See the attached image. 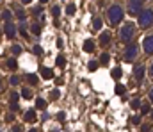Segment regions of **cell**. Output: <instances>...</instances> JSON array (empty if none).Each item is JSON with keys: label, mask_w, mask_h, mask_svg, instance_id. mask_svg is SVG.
Returning <instances> with one entry per match:
<instances>
[{"label": "cell", "mask_w": 153, "mask_h": 132, "mask_svg": "<svg viewBox=\"0 0 153 132\" xmlns=\"http://www.w3.org/2000/svg\"><path fill=\"white\" fill-rule=\"evenodd\" d=\"M125 16H126V9H125L123 4H119V2L109 4V7H107V11H105V20H107V23H109L112 29L119 27V25L125 22Z\"/></svg>", "instance_id": "6da1fadb"}, {"label": "cell", "mask_w": 153, "mask_h": 132, "mask_svg": "<svg viewBox=\"0 0 153 132\" xmlns=\"http://www.w3.org/2000/svg\"><path fill=\"white\" fill-rule=\"evenodd\" d=\"M137 34H139V27H137V23H134V22H123V23L117 27V41L121 45L135 41Z\"/></svg>", "instance_id": "7a4b0ae2"}, {"label": "cell", "mask_w": 153, "mask_h": 132, "mask_svg": "<svg viewBox=\"0 0 153 132\" xmlns=\"http://www.w3.org/2000/svg\"><path fill=\"white\" fill-rule=\"evenodd\" d=\"M137 27L139 29H143V31H148V29H152L153 27V7H144L137 16Z\"/></svg>", "instance_id": "3957f363"}, {"label": "cell", "mask_w": 153, "mask_h": 132, "mask_svg": "<svg viewBox=\"0 0 153 132\" xmlns=\"http://www.w3.org/2000/svg\"><path fill=\"white\" fill-rule=\"evenodd\" d=\"M139 54H141V46L135 43V41L126 43L125 48H123V61L125 63H134V61H137Z\"/></svg>", "instance_id": "277c9868"}, {"label": "cell", "mask_w": 153, "mask_h": 132, "mask_svg": "<svg viewBox=\"0 0 153 132\" xmlns=\"http://www.w3.org/2000/svg\"><path fill=\"white\" fill-rule=\"evenodd\" d=\"M144 7H146V0H126L125 4V9L130 16H137Z\"/></svg>", "instance_id": "5b68a950"}, {"label": "cell", "mask_w": 153, "mask_h": 132, "mask_svg": "<svg viewBox=\"0 0 153 132\" xmlns=\"http://www.w3.org/2000/svg\"><path fill=\"white\" fill-rule=\"evenodd\" d=\"M2 34H5V38L9 41H14L16 36H18V23H14V22H4Z\"/></svg>", "instance_id": "8992f818"}, {"label": "cell", "mask_w": 153, "mask_h": 132, "mask_svg": "<svg viewBox=\"0 0 153 132\" xmlns=\"http://www.w3.org/2000/svg\"><path fill=\"white\" fill-rule=\"evenodd\" d=\"M146 73H148V68H146L144 63H137V64L134 66V70H132V77H134V81H135L137 84H141V82L146 79Z\"/></svg>", "instance_id": "52a82bcc"}, {"label": "cell", "mask_w": 153, "mask_h": 132, "mask_svg": "<svg viewBox=\"0 0 153 132\" xmlns=\"http://www.w3.org/2000/svg\"><path fill=\"white\" fill-rule=\"evenodd\" d=\"M141 48H143L144 55L153 57V32L152 34H146V36L143 38V41H141Z\"/></svg>", "instance_id": "ba28073f"}, {"label": "cell", "mask_w": 153, "mask_h": 132, "mask_svg": "<svg viewBox=\"0 0 153 132\" xmlns=\"http://www.w3.org/2000/svg\"><path fill=\"white\" fill-rule=\"evenodd\" d=\"M112 41V32L111 31H102L100 32V38H98V45H100V48H107L109 45Z\"/></svg>", "instance_id": "9c48e42d"}, {"label": "cell", "mask_w": 153, "mask_h": 132, "mask_svg": "<svg viewBox=\"0 0 153 132\" xmlns=\"http://www.w3.org/2000/svg\"><path fill=\"white\" fill-rule=\"evenodd\" d=\"M13 13H14V20H18V22H25L27 20V11L23 9V4H14Z\"/></svg>", "instance_id": "30bf717a"}, {"label": "cell", "mask_w": 153, "mask_h": 132, "mask_svg": "<svg viewBox=\"0 0 153 132\" xmlns=\"http://www.w3.org/2000/svg\"><path fill=\"white\" fill-rule=\"evenodd\" d=\"M23 122H27V123H36V122H38V113H36V109H27V111L23 113Z\"/></svg>", "instance_id": "8fae6325"}, {"label": "cell", "mask_w": 153, "mask_h": 132, "mask_svg": "<svg viewBox=\"0 0 153 132\" xmlns=\"http://www.w3.org/2000/svg\"><path fill=\"white\" fill-rule=\"evenodd\" d=\"M91 29H93L94 32H100V31L103 29V18H100V16H94V18L91 20Z\"/></svg>", "instance_id": "7c38bea8"}, {"label": "cell", "mask_w": 153, "mask_h": 132, "mask_svg": "<svg viewBox=\"0 0 153 132\" xmlns=\"http://www.w3.org/2000/svg\"><path fill=\"white\" fill-rule=\"evenodd\" d=\"M18 34L25 40H29V25H27V20L25 22H18Z\"/></svg>", "instance_id": "4fadbf2b"}, {"label": "cell", "mask_w": 153, "mask_h": 132, "mask_svg": "<svg viewBox=\"0 0 153 132\" xmlns=\"http://www.w3.org/2000/svg\"><path fill=\"white\" fill-rule=\"evenodd\" d=\"M82 50L87 52V54H93V52L96 50V41H94V40H85V41L82 43Z\"/></svg>", "instance_id": "5bb4252c"}, {"label": "cell", "mask_w": 153, "mask_h": 132, "mask_svg": "<svg viewBox=\"0 0 153 132\" xmlns=\"http://www.w3.org/2000/svg\"><path fill=\"white\" fill-rule=\"evenodd\" d=\"M0 20H2V22H13V20H14L13 9H2V11H0Z\"/></svg>", "instance_id": "9a60e30c"}, {"label": "cell", "mask_w": 153, "mask_h": 132, "mask_svg": "<svg viewBox=\"0 0 153 132\" xmlns=\"http://www.w3.org/2000/svg\"><path fill=\"white\" fill-rule=\"evenodd\" d=\"M23 79H25V81H27V84H29V86H32V88L39 84V75H38V73H27Z\"/></svg>", "instance_id": "2e32d148"}, {"label": "cell", "mask_w": 153, "mask_h": 132, "mask_svg": "<svg viewBox=\"0 0 153 132\" xmlns=\"http://www.w3.org/2000/svg\"><path fill=\"white\" fill-rule=\"evenodd\" d=\"M5 68H7V70H11V72H16V68H18L16 55H11V57H7V59H5Z\"/></svg>", "instance_id": "e0dca14e"}, {"label": "cell", "mask_w": 153, "mask_h": 132, "mask_svg": "<svg viewBox=\"0 0 153 132\" xmlns=\"http://www.w3.org/2000/svg\"><path fill=\"white\" fill-rule=\"evenodd\" d=\"M139 111H141V114L144 116V114H150V111H152V102L150 100H144V102H141V107H139Z\"/></svg>", "instance_id": "ac0fdd59"}, {"label": "cell", "mask_w": 153, "mask_h": 132, "mask_svg": "<svg viewBox=\"0 0 153 132\" xmlns=\"http://www.w3.org/2000/svg\"><path fill=\"white\" fill-rule=\"evenodd\" d=\"M20 95H22L25 100H30V98L34 96V93H32V86H25V88H22Z\"/></svg>", "instance_id": "d6986e66"}, {"label": "cell", "mask_w": 153, "mask_h": 132, "mask_svg": "<svg viewBox=\"0 0 153 132\" xmlns=\"http://www.w3.org/2000/svg\"><path fill=\"white\" fill-rule=\"evenodd\" d=\"M41 13H43V5H41V4L36 5V7H30V9H29V14L34 16V20H38L39 16H41Z\"/></svg>", "instance_id": "ffe728a7"}, {"label": "cell", "mask_w": 153, "mask_h": 132, "mask_svg": "<svg viewBox=\"0 0 153 132\" xmlns=\"http://www.w3.org/2000/svg\"><path fill=\"white\" fill-rule=\"evenodd\" d=\"M50 13H52L53 20H59V16H61V13H62V7L55 4V5H52V7H50Z\"/></svg>", "instance_id": "44dd1931"}, {"label": "cell", "mask_w": 153, "mask_h": 132, "mask_svg": "<svg viewBox=\"0 0 153 132\" xmlns=\"http://www.w3.org/2000/svg\"><path fill=\"white\" fill-rule=\"evenodd\" d=\"M41 25H43L41 22H34V23L30 25V29H29V31H30L34 36H41Z\"/></svg>", "instance_id": "7402d4cb"}, {"label": "cell", "mask_w": 153, "mask_h": 132, "mask_svg": "<svg viewBox=\"0 0 153 132\" xmlns=\"http://www.w3.org/2000/svg\"><path fill=\"white\" fill-rule=\"evenodd\" d=\"M20 82H22V77H20V75H16V73H13V75L9 77V86H13V88H16V86H20Z\"/></svg>", "instance_id": "603a6c76"}, {"label": "cell", "mask_w": 153, "mask_h": 132, "mask_svg": "<svg viewBox=\"0 0 153 132\" xmlns=\"http://www.w3.org/2000/svg\"><path fill=\"white\" fill-rule=\"evenodd\" d=\"M41 75H43V79H53V72L50 70V68H46V66H41Z\"/></svg>", "instance_id": "cb8c5ba5"}, {"label": "cell", "mask_w": 153, "mask_h": 132, "mask_svg": "<svg viewBox=\"0 0 153 132\" xmlns=\"http://www.w3.org/2000/svg\"><path fill=\"white\" fill-rule=\"evenodd\" d=\"M36 109H38V111H45V109H46V100H45L43 96H38V98H36Z\"/></svg>", "instance_id": "d4e9b609"}, {"label": "cell", "mask_w": 153, "mask_h": 132, "mask_svg": "<svg viewBox=\"0 0 153 132\" xmlns=\"http://www.w3.org/2000/svg\"><path fill=\"white\" fill-rule=\"evenodd\" d=\"M22 52H23V46H22V45L14 43L13 46H11V54H13V55H16V57H18V55H22Z\"/></svg>", "instance_id": "484cf974"}, {"label": "cell", "mask_w": 153, "mask_h": 132, "mask_svg": "<svg viewBox=\"0 0 153 132\" xmlns=\"http://www.w3.org/2000/svg\"><path fill=\"white\" fill-rule=\"evenodd\" d=\"M75 11H76L75 4H68V5H66V9H64V13H66L68 16H73V14H75Z\"/></svg>", "instance_id": "4316f807"}, {"label": "cell", "mask_w": 153, "mask_h": 132, "mask_svg": "<svg viewBox=\"0 0 153 132\" xmlns=\"http://www.w3.org/2000/svg\"><path fill=\"white\" fill-rule=\"evenodd\" d=\"M20 96H22L20 91H11V93H9V102H18Z\"/></svg>", "instance_id": "83f0119b"}, {"label": "cell", "mask_w": 153, "mask_h": 132, "mask_svg": "<svg viewBox=\"0 0 153 132\" xmlns=\"http://www.w3.org/2000/svg\"><path fill=\"white\" fill-rule=\"evenodd\" d=\"M98 61H100V64H107V63L111 61V55H109L107 52H103V54L100 55V59H98Z\"/></svg>", "instance_id": "f1b7e54d"}, {"label": "cell", "mask_w": 153, "mask_h": 132, "mask_svg": "<svg viewBox=\"0 0 153 132\" xmlns=\"http://www.w3.org/2000/svg\"><path fill=\"white\" fill-rule=\"evenodd\" d=\"M55 64H57L59 68H64V66H66V59H64V55H57V59H55Z\"/></svg>", "instance_id": "f546056e"}, {"label": "cell", "mask_w": 153, "mask_h": 132, "mask_svg": "<svg viewBox=\"0 0 153 132\" xmlns=\"http://www.w3.org/2000/svg\"><path fill=\"white\" fill-rule=\"evenodd\" d=\"M98 66H100V61H89V64H87L89 72H96V70H98Z\"/></svg>", "instance_id": "4dcf8cb0"}, {"label": "cell", "mask_w": 153, "mask_h": 132, "mask_svg": "<svg viewBox=\"0 0 153 132\" xmlns=\"http://www.w3.org/2000/svg\"><path fill=\"white\" fill-rule=\"evenodd\" d=\"M111 75H112V77H114V79H119V77H121V75H123V72H121V68H119V66H116L114 70H112V72H111Z\"/></svg>", "instance_id": "1f68e13d"}, {"label": "cell", "mask_w": 153, "mask_h": 132, "mask_svg": "<svg viewBox=\"0 0 153 132\" xmlns=\"http://www.w3.org/2000/svg\"><path fill=\"white\" fill-rule=\"evenodd\" d=\"M9 109H11L13 113H18V111H20V104H18V102H9Z\"/></svg>", "instance_id": "d6a6232c"}, {"label": "cell", "mask_w": 153, "mask_h": 132, "mask_svg": "<svg viewBox=\"0 0 153 132\" xmlns=\"http://www.w3.org/2000/svg\"><path fill=\"white\" fill-rule=\"evenodd\" d=\"M59 95H61V93H59V89H52V93H50V96H48V98H50V100H57V98H59Z\"/></svg>", "instance_id": "836d02e7"}, {"label": "cell", "mask_w": 153, "mask_h": 132, "mask_svg": "<svg viewBox=\"0 0 153 132\" xmlns=\"http://www.w3.org/2000/svg\"><path fill=\"white\" fill-rule=\"evenodd\" d=\"M139 107H141V100H139V98H134V100H132V109L139 111Z\"/></svg>", "instance_id": "e575fe53"}, {"label": "cell", "mask_w": 153, "mask_h": 132, "mask_svg": "<svg viewBox=\"0 0 153 132\" xmlns=\"http://www.w3.org/2000/svg\"><path fill=\"white\" fill-rule=\"evenodd\" d=\"M32 54H36V55H43V48H41L39 45H34V46H32Z\"/></svg>", "instance_id": "d590c367"}, {"label": "cell", "mask_w": 153, "mask_h": 132, "mask_svg": "<svg viewBox=\"0 0 153 132\" xmlns=\"http://www.w3.org/2000/svg\"><path fill=\"white\" fill-rule=\"evenodd\" d=\"M125 91H126L125 86H121V84H117V86H116V95H125Z\"/></svg>", "instance_id": "8d00e7d4"}, {"label": "cell", "mask_w": 153, "mask_h": 132, "mask_svg": "<svg viewBox=\"0 0 153 132\" xmlns=\"http://www.w3.org/2000/svg\"><path fill=\"white\" fill-rule=\"evenodd\" d=\"M132 123L134 125H141V116H132Z\"/></svg>", "instance_id": "74e56055"}, {"label": "cell", "mask_w": 153, "mask_h": 132, "mask_svg": "<svg viewBox=\"0 0 153 132\" xmlns=\"http://www.w3.org/2000/svg\"><path fill=\"white\" fill-rule=\"evenodd\" d=\"M148 75H150V79H153V61L150 63V66H148Z\"/></svg>", "instance_id": "f35d334b"}, {"label": "cell", "mask_w": 153, "mask_h": 132, "mask_svg": "<svg viewBox=\"0 0 153 132\" xmlns=\"http://www.w3.org/2000/svg\"><path fill=\"white\" fill-rule=\"evenodd\" d=\"M148 100H150V102L153 104V86L150 88V91H148Z\"/></svg>", "instance_id": "ab89813d"}, {"label": "cell", "mask_w": 153, "mask_h": 132, "mask_svg": "<svg viewBox=\"0 0 153 132\" xmlns=\"http://www.w3.org/2000/svg\"><path fill=\"white\" fill-rule=\"evenodd\" d=\"M152 129V123H144V125H141V131H150Z\"/></svg>", "instance_id": "60d3db41"}, {"label": "cell", "mask_w": 153, "mask_h": 132, "mask_svg": "<svg viewBox=\"0 0 153 132\" xmlns=\"http://www.w3.org/2000/svg\"><path fill=\"white\" fill-rule=\"evenodd\" d=\"M5 122H14V114H13V113H9V114H7V120H5Z\"/></svg>", "instance_id": "b9f144b4"}, {"label": "cell", "mask_w": 153, "mask_h": 132, "mask_svg": "<svg viewBox=\"0 0 153 132\" xmlns=\"http://www.w3.org/2000/svg\"><path fill=\"white\" fill-rule=\"evenodd\" d=\"M48 118H50V114H48V113H45V114H43V122H46Z\"/></svg>", "instance_id": "7bdbcfd3"}, {"label": "cell", "mask_w": 153, "mask_h": 132, "mask_svg": "<svg viewBox=\"0 0 153 132\" xmlns=\"http://www.w3.org/2000/svg\"><path fill=\"white\" fill-rule=\"evenodd\" d=\"M32 0H20V4H23V5H27V4H30Z\"/></svg>", "instance_id": "ee69618b"}, {"label": "cell", "mask_w": 153, "mask_h": 132, "mask_svg": "<svg viewBox=\"0 0 153 132\" xmlns=\"http://www.w3.org/2000/svg\"><path fill=\"white\" fill-rule=\"evenodd\" d=\"M62 45H64L62 43V40H57V46H59V48H62Z\"/></svg>", "instance_id": "f6af8a7d"}, {"label": "cell", "mask_w": 153, "mask_h": 132, "mask_svg": "<svg viewBox=\"0 0 153 132\" xmlns=\"http://www.w3.org/2000/svg\"><path fill=\"white\" fill-rule=\"evenodd\" d=\"M2 88H4V79H2V75H0V91H2Z\"/></svg>", "instance_id": "bcb514c9"}, {"label": "cell", "mask_w": 153, "mask_h": 132, "mask_svg": "<svg viewBox=\"0 0 153 132\" xmlns=\"http://www.w3.org/2000/svg\"><path fill=\"white\" fill-rule=\"evenodd\" d=\"M39 4H41V5H45V4H48V0H39Z\"/></svg>", "instance_id": "7dc6e473"}, {"label": "cell", "mask_w": 153, "mask_h": 132, "mask_svg": "<svg viewBox=\"0 0 153 132\" xmlns=\"http://www.w3.org/2000/svg\"><path fill=\"white\" fill-rule=\"evenodd\" d=\"M150 118H153V111H150Z\"/></svg>", "instance_id": "c3c4849f"}, {"label": "cell", "mask_w": 153, "mask_h": 132, "mask_svg": "<svg viewBox=\"0 0 153 132\" xmlns=\"http://www.w3.org/2000/svg\"><path fill=\"white\" fill-rule=\"evenodd\" d=\"M0 34H2V29H0Z\"/></svg>", "instance_id": "681fc988"}, {"label": "cell", "mask_w": 153, "mask_h": 132, "mask_svg": "<svg viewBox=\"0 0 153 132\" xmlns=\"http://www.w3.org/2000/svg\"><path fill=\"white\" fill-rule=\"evenodd\" d=\"M150 2H153V0H150Z\"/></svg>", "instance_id": "f907efd6"}]
</instances>
